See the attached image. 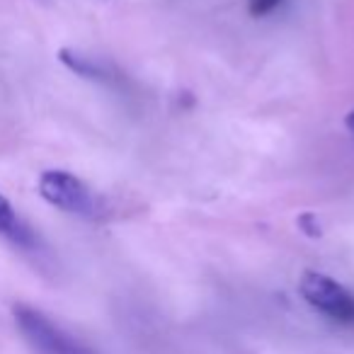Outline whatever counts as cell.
<instances>
[{
	"label": "cell",
	"instance_id": "cell-7",
	"mask_svg": "<svg viewBox=\"0 0 354 354\" xmlns=\"http://www.w3.org/2000/svg\"><path fill=\"white\" fill-rule=\"evenodd\" d=\"M299 226L304 228L306 236H310V238L320 236V223H318V218H315L313 214H304V216L299 218Z\"/></svg>",
	"mask_w": 354,
	"mask_h": 354
},
{
	"label": "cell",
	"instance_id": "cell-5",
	"mask_svg": "<svg viewBox=\"0 0 354 354\" xmlns=\"http://www.w3.org/2000/svg\"><path fill=\"white\" fill-rule=\"evenodd\" d=\"M61 64L68 66L73 73L83 75V78H90V80H100V83H109L112 80V73L109 68L102 64V61L93 59V56H85V54H78V51H71V49H64L59 54Z\"/></svg>",
	"mask_w": 354,
	"mask_h": 354
},
{
	"label": "cell",
	"instance_id": "cell-6",
	"mask_svg": "<svg viewBox=\"0 0 354 354\" xmlns=\"http://www.w3.org/2000/svg\"><path fill=\"white\" fill-rule=\"evenodd\" d=\"M284 0H248V12L252 17H267L270 12H274Z\"/></svg>",
	"mask_w": 354,
	"mask_h": 354
},
{
	"label": "cell",
	"instance_id": "cell-1",
	"mask_svg": "<svg viewBox=\"0 0 354 354\" xmlns=\"http://www.w3.org/2000/svg\"><path fill=\"white\" fill-rule=\"evenodd\" d=\"M12 315H15L17 330L37 354H97L32 306H15Z\"/></svg>",
	"mask_w": 354,
	"mask_h": 354
},
{
	"label": "cell",
	"instance_id": "cell-8",
	"mask_svg": "<svg viewBox=\"0 0 354 354\" xmlns=\"http://www.w3.org/2000/svg\"><path fill=\"white\" fill-rule=\"evenodd\" d=\"M344 127H347V129H349V133L354 136V109L347 114V119H344Z\"/></svg>",
	"mask_w": 354,
	"mask_h": 354
},
{
	"label": "cell",
	"instance_id": "cell-2",
	"mask_svg": "<svg viewBox=\"0 0 354 354\" xmlns=\"http://www.w3.org/2000/svg\"><path fill=\"white\" fill-rule=\"evenodd\" d=\"M39 194L66 214L93 218L100 212L97 197L90 192V187L66 170H46L39 177Z\"/></svg>",
	"mask_w": 354,
	"mask_h": 354
},
{
	"label": "cell",
	"instance_id": "cell-3",
	"mask_svg": "<svg viewBox=\"0 0 354 354\" xmlns=\"http://www.w3.org/2000/svg\"><path fill=\"white\" fill-rule=\"evenodd\" d=\"M299 294L308 306L337 323H354V294H349L339 281L320 272H304L299 281Z\"/></svg>",
	"mask_w": 354,
	"mask_h": 354
},
{
	"label": "cell",
	"instance_id": "cell-4",
	"mask_svg": "<svg viewBox=\"0 0 354 354\" xmlns=\"http://www.w3.org/2000/svg\"><path fill=\"white\" fill-rule=\"evenodd\" d=\"M0 238H6L8 243H12L20 250H35L37 236L12 209V204L0 194Z\"/></svg>",
	"mask_w": 354,
	"mask_h": 354
}]
</instances>
